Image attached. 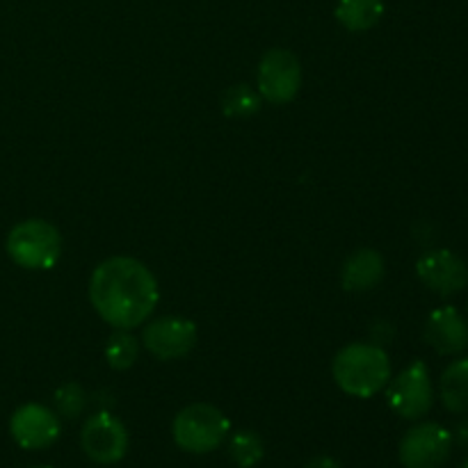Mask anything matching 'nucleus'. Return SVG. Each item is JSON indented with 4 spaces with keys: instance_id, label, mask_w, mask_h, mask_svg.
<instances>
[{
    "instance_id": "obj_1",
    "label": "nucleus",
    "mask_w": 468,
    "mask_h": 468,
    "mask_svg": "<svg viewBox=\"0 0 468 468\" xmlns=\"http://www.w3.org/2000/svg\"><path fill=\"white\" fill-rule=\"evenodd\" d=\"M90 300L110 327L131 332L151 318L160 291L154 272L142 261L110 256L91 272Z\"/></svg>"
},
{
    "instance_id": "obj_2",
    "label": "nucleus",
    "mask_w": 468,
    "mask_h": 468,
    "mask_svg": "<svg viewBox=\"0 0 468 468\" xmlns=\"http://www.w3.org/2000/svg\"><path fill=\"white\" fill-rule=\"evenodd\" d=\"M338 388L352 398H373L391 382V361L375 343H350L332 364Z\"/></svg>"
},
{
    "instance_id": "obj_3",
    "label": "nucleus",
    "mask_w": 468,
    "mask_h": 468,
    "mask_svg": "<svg viewBox=\"0 0 468 468\" xmlns=\"http://www.w3.org/2000/svg\"><path fill=\"white\" fill-rule=\"evenodd\" d=\"M229 432H231V423L227 416L218 407L206 405V402L187 405L186 410L178 411L172 425L176 446L192 455L213 452L227 441Z\"/></svg>"
},
{
    "instance_id": "obj_4",
    "label": "nucleus",
    "mask_w": 468,
    "mask_h": 468,
    "mask_svg": "<svg viewBox=\"0 0 468 468\" xmlns=\"http://www.w3.org/2000/svg\"><path fill=\"white\" fill-rule=\"evenodd\" d=\"M7 254L23 270H50L62 256V236L46 219H26L9 231Z\"/></svg>"
},
{
    "instance_id": "obj_5",
    "label": "nucleus",
    "mask_w": 468,
    "mask_h": 468,
    "mask_svg": "<svg viewBox=\"0 0 468 468\" xmlns=\"http://www.w3.org/2000/svg\"><path fill=\"white\" fill-rule=\"evenodd\" d=\"M256 87L261 99L272 105L291 103L302 87V64L291 50L272 48L261 58Z\"/></svg>"
},
{
    "instance_id": "obj_6",
    "label": "nucleus",
    "mask_w": 468,
    "mask_h": 468,
    "mask_svg": "<svg viewBox=\"0 0 468 468\" xmlns=\"http://www.w3.org/2000/svg\"><path fill=\"white\" fill-rule=\"evenodd\" d=\"M387 400L388 407L402 419H423L434 405V387L428 366L423 361H414L407 366L396 379L388 382Z\"/></svg>"
},
{
    "instance_id": "obj_7",
    "label": "nucleus",
    "mask_w": 468,
    "mask_h": 468,
    "mask_svg": "<svg viewBox=\"0 0 468 468\" xmlns=\"http://www.w3.org/2000/svg\"><path fill=\"white\" fill-rule=\"evenodd\" d=\"M452 452V434L439 423H419L402 437L398 455L405 468H441Z\"/></svg>"
},
{
    "instance_id": "obj_8",
    "label": "nucleus",
    "mask_w": 468,
    "mask_h": 468,
    "mask_svg": "<svg viewBox=\"0 0 468 468\" xmlns=\"http://www.w3.org/2000/svg\"><path fill=\"white\" fill-rule=\"evenodd\" d=\"M82 452L96 464H117L128 451V432L110 411L90 416L80 432Z\"/></svg>"
},
{
    "instance_id": "obj_9",
    "label": "nucleus",
    "mask_w": 468,
    "mask_h": 468,
    "mask_svg": "<svg viewBox=\"0 0 468 468\" xmlns=\"http://www.w3.org/2000/svg\"><path fill=\"white\" fill-rule=\"evenodd\" d=\"M142 343L146 350L160 361L181 359L190 355L197 343V324L181 315H165L151 320L142 332Z\"/></svg>"
},
{
    "instance_id": "obj_10",
    "label": "nucleus",
    "mask_w": 468,
    "mask_h": 468,
    "mask_svg": "<svg viewBox=\"0 0 468 468\" xmlns=\"http://www.w3.org/2000/svg\"><path fill=\"white\" fill-rule=\"evenodd\" d=\"M9 432H12L14 441L26 451H44L58 441L62 425H59L58 414L46 405L27 402L12 414Z\"/></svg>"
},
{
    "instance_id": "obj_11",
    "label": "nucleus",
    "mask_w": 468,
    "mask_h": 468,
    "mask_svg": "<svg viewBox=\"0 0 468 468\" xmlns=\"http://www.w3.org/2000/svg\"><path fill=\"white\" fill-rule=\"evenodd\" d=\"M420 283L441 297H451L468 286V265L455 251L430 250L416 261Z\"/></svg>"
},
{
    "instance_id": "obj_12",
    "label": "nucleus",
    "mask_w": 468,
    "mask_h": 468,
    "mask_svg": "<svg viewBox=\"0 0 468 468\" xmlns=\"http://www.w3.org/2000/svg\"><path fill=\"white\" fill-rule=\"evenodd\" d=\"M425 341L443 356L462 355L468 350V323L455 306H439L428 315Z\"/></svg>"
},
{
    "instance_id": "obj_13",
    "label": "nucleus",
    "mask_w": 468,
    "mask_h": 468,
    "mask_svg": "<svg viewBox=\"0 0 468 468\" xmlns=\"http://www.w3.org/2000/svg\"><path fill=\"white\" fill-rule=\"evenodd\" d=\"M384 279V259L375 250H356L346 259L341 270L343 288L350 292L373 291Z\"/></svg>"
},
{
    "instance_id": "obj_14",
    "label": "nucleus",
    "mask_w": 468,
    "mask_h": 468,
    "mask_svg": "<svg viewBox=\"0 0 468 468\" xmlns=\"http://www.w3.org/2000/svg\"><path fill=\"white\" fill-rule=\"evenodd\" d=\"M439 398L452 414H468V356L446 366L439 379Z\"/></svg>"
},
{
    "instance_id": "obj_15",
    "label": "nucleus",
    "mask_w": 468,
    "mask_h": 468,
    "mask_svg": "<svg viewBox=\"0 0 468 468\" xmlns=\"http://www.w3.org/2000/svg\"><path fill=\"white\" fill-rule=\"evenodd\" d=\"M384 0H338L336 18L350 32H366L382 18Z\"/></svg>"
},
{
    "instance_id": "obj_16",
    "label": "nucleus",
    "mask_w": 468,
    "mask_h": 468,
    "mask_svg": "<svg viewBox=\"0 0 468 468\" xmlns=\"http://www.w3.org/2000/svg\"><path fill=\"white\" fill-rule=\"evenodd\" d=\"M140 356V341L128 329H117L105 343V361L114 370H128Z\"/></svg>"
},
{
    "instance_id": "obj_17",
    "label": "nucleus",
    "mask_w": 468,
    "mask_h": 468,
    "mask_svg": "<svg viewBox=\"0 0 468 468\" xmlns=\"http://www.w3.org/2000/svg\"><path fill=\"white\" fill-rule=\"evenodd\" d=\"M229 455L236 462V466L240 468H251L259 464L265 455L263 439L256 432H250V430H242V432H236L229 441Z\"/></svg>"
},
{
    "instance_id": "obj_18",
    "label": "nucleus",
    "mask_w": 468,
    "mask_h": 468,
    "mask_svg": "<svg viewBox=\"0 0 468 468\" xmlns=\"http://www.w3.org/2000/svg\"><path fill=\"white\" fill-rule=\"evenodd\" d=\"M261 94L250 85L229 87L222 96V110L227 117H250L261 110Z\"/></svg>"
},
{
    "instance_id": "obj_19",
    "label": "nucleus",
    "mask_w": 468,
    "mask_h": 468,
    "mask_svg": "<svg viewBox=\"0 0 468 468\" xmlns=\"http://www.w3.org/2000/svg\"><path fill=\"white\" fill-rule=\"evenodd\" d=\"M87 407V393L80 384L67 382L55 391V410L64 419H78Z\"/></svg>"
},
{
    "instance_id": "obj_20",
    "label": "nucleus",
    "mask_w": 468,
    "mask_h": 468,
    "mask_svg": "<svg viewBox=\"0 0 468 468\" xmlns=\"http://www.w3.org/2000/svg\"><path fill=\"white\" fill-rule=\"evenodd\" d=\"M393 336V329H391V324L388 323H375V327H373V343L375 346H387L388 343V338Z\"/></svg>"
},
{
    "instance_id": "obj_21",
    "label": "nucleus",
    "mask_w": 468,
    "mask_h": 468,
    "mask_svg": "<svg viewBox=\"0 0 468 468\" xmlns=\"http://www.w3.org/2000/svg\"><path fill=\"white\" fill-rule=\"evenodd\" d=\"M451 434H452V443H460L464 451H468V419L462 420V423H457L455 432Z\"/></svg>"
},
{
    "instance_id": "obj_22",
    "label": "nucleus",
    "mask_w": 468,
    "mask_h": 468,
    "mask_svg": "<svg viewBox=\"0 0 468 468\" xmlns=\"http://www.w3.org/2000/svg\"><path fill=\"white\" fill-rule=\"evenodd\" d=\"M304 468H341V464H338L334 457L320 455V457H314V460H311Z\"/></svg>"
},
{
    "instance_id": "obj_23",
    "label": "nucleus",
    "mask_w": 468,
    "mask_h": 468,
    "mask_svg": "<svg viewBox=\"0 0 468 468\" xmlns=\"http://www.w3.org/2000/svg\"><path fill=\"white\" fill-rule=\"evenodd\" d=\"M457 468H468V460H464V462H462V464H460V466H457Z\"/></svg>"
},
{
    "instance_id": "obj_24",
    "label": "nucleus",
    "mask_w": 468,
    "mask_h": 468,
    "mask_svg": "<svg viewBox=\"0 0 468 468\" xmlns=\"http://www.w3.org/2000/svg\"><path fill=\"white\" fill-rule=\"evenodd\" d=\"M35 468H50V466H35Z\"/></svg>"
}]
</instances>
